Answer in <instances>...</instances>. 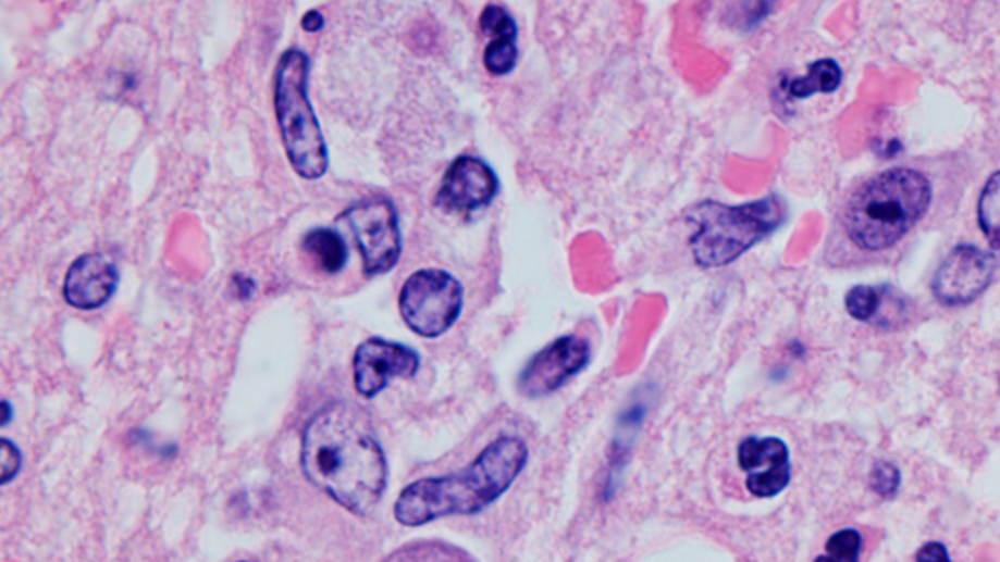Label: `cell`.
Wrapping results in <instances>:
<instances>
[{"mask_svg":"<svg viewBox=\"0 0 1000 562\" xmlns=\"http://www.w3.org/2000/svg\"><path fill=\"white\" fill-rule=\"evenodd\" d=\"M301 469L311 485L363 517L380 504L387 461L368 414L353 402H333L307 422Z\"/></svg>","mask_w":1000,"mask_h":562,"instance_id":"1","label":"cell"},{"mask_svg":"<svg viewBox=\"0 0 1000 562\" xmlns=\"http://www.w3.org/2000/svg\"><path fill=\"white\" fill-rule=\"evenodd\" d=\"M530 448L524 438L503 434L456 473L420 478L400 490L393 515L405 527H422L442 517H469L496 504L524 473Z\"/></svg>","mask_w":1000,"mask_h":562,"instance_id":"2","label":"cell"},{"mask_svg":"<svg viewBox=\"0 0 1000 562\" xmlns=\"http://www.w3.org/2000/svg\"><path fill=\"white\" fill-rule=\"evenodd\" d=\"M933 184L916 168L897 166L864 182L848 200L842 227L854 247L884 252L896 247L930 210Z\"/></svg>","mask_w":1000,"mask_h":562,"instance_id":"3","label":"cell"},{"mask_svg":"<svg viewBox=\"0 0 1000 562\" xmlns=\"http://www.w3.org/2000/svg\"><path fill=\"white\" fill-rule=\"evenodd\" d=\"M694 225L690 235V252L695 264L704 270L731 266L739 258L770 237L786 221V205L778 196L741 205L721 201H700L687 213Z\"/></svg>","mask_w":1000,"mask_h":562,"instance_id":"4","label":"cell"},{"mask_svg":"<svg viewBox=\"0 0 1000 562\" xmlns=\"http://www.w3.org/2000/svg\"><path fill=\"white\" fill-rule=\"evenodd\" d=\"M307 83L309 58L301 49H287L274 75L277 127L292 168L306 180H317L329 171V151L309 102Z\"/></svg>","mask_w":1000,"mask_h":562,"instance_id":"5","label":"cell"},{"mask_svg":"<svg viewBox=\"0 0 1000 562\" xmlns=\"http://www.w3.org/2000/svg\"><path fill=\"white\" fill-rule=\"evenodd\" d=\"M461 311L464 286L446 270H417L400 287V319L420 338L444 336L458 323Z\"/></svg>","mask_w":1000,"mask_h":562,"instance_id":"6","label":"cell"},{"mask_svg":"<svg viewBox=\"0 0 1000 562\" xmlns=\"http://www.w3.org/2000/svg\"><path fill=\"white\" fill-rule=\"evenodd\" d=\"M343 221L353 230L354 240L362 254L363 274L383 276L397 266L403 252L399 215L385 198L354 203L343 213Z\"/></svg>","mask_w":1000,"mask_h":562,"instance_id":"7","label":"cell"},{"mask_svg":"<svg viewBox=\"0 0 1000 562\" xmlns=\"http://www.w3.org/2000/svg\"><path fill=\"white\" fill-rule=\"evenodd\" d=\"M591 344L577 334H565L543 346L518 373L516 387L528 399H545L561 391L567 383L591 363Z\"/></svg>","mask_w":1000,"mask_h":562,"instance_id":"8","label":"cell"},{"mask_svg":"<svg viewBox=\"0 0 1000 562\" xmlns=\"http://www.w3.org/2000/svg\"><path fill=\"white\" fill-rule=\"evenodd\" d=\"M501 191L495 168L476 154H459L440 182L434 203L449 215H473L493 205Z\"/></svg>","mask_w":1000,"mask_h":562,"instance_id":"9","label":"cell"},{"mask_svg":"<svg viewBox=\"0 0 1000 562\" xmlns=\"http://www.w3.org/2000/svg\"><path fill=\"white\" fill-rule=\"evenodd\" d=\"M419 370L420 355L409 346L370 338L354 352V389L370 401L393 379H410Z\"/></svg>","mask_w":1000,"mask_h":562,"instance_id":"10","label":"cell"},{"mask_svg":"<svg viewBox=\"0 0 1000 562\" xmlns=\"http://www.w3.org/2000/svg\"><path fill=\"white\" fill-rule=\"evenodd\" d=\"M997 262L973 245L953 248L933 279V294L942 305L962 307L975 301L991 284Z\"/></svg>","mask_w":1000,"mask_h":562,"instance_id":"11","label":"cell"},{"mask_svg":"<svg viewBox=\"0 0 1000 562\" xmlns=\"http://www.w3.org/2000/svg\"><path fill=\"white\" fill-rule=\"evenodd\" d=\"M737 463L746 475L744 486L754 498L780 496L791 483L788 444L776 436H749L737 448Z\"/></svg>","mask_w":1000,"mask_h":562,"instance_id":"12","label":"cell"},{"mask_svg":"<svg viewBox=\"0 0 1000 562\" xmlns=\"http://www.w3.org/2000/svg\"><path fill=\"white\" fill-rule=\"evenodd\" d=\"M120 274L114 260L102 252H88L69 266L63 279V299L78 311L104 307L118 289Z\"/></svg>","mask_w":1000,"mask_h":562,"instance_id":"13","label":"cell"},{"mask_svg":"<svg viewBox=\"0 0 1000 562\" xmlns=\"http://www.w3.org/2000/svg\"><path fill=\"white\" fill-rule=\"evenodd\" d=\"M479 28L485 34L483 65L491 77H506L515 71L520 58L518 24L503 4H486L479 16Z\"/></svg>","mask_w":1000,"mask_h":562,"instance_id":"14","label":"cell"},{"mask_svg":"<svg viewBox=\"0 0 1000 562\" xmlns=\"http://www.w3.org/2000/svg\"><path fill=\"white\" fill-rule=\"evenodd\" d=\"M301 248L307 257H311L319 270L324 274H338L348 260V250L343 237L331 229L309 230L306 239L301 242Z\"/></svg>","mask_w":1000,"mask_h":562,"instance_id":"15","label":"cell"},{"mask_svg":"<svg viewBox=\"0 0 1000 562\" xmlns=\"http://www.w3.org/2000/svg\"><path fill=\"white\" fill-rule=\"evenodd\" d=\"M382 562H477V559L458 545L439 539H420L403 545Z\"/></svg>","mask_w":1000,"mask_h":562,"instance_id":"16","label":"cell"},{"mask_svg":"<svg viewBox=\"0 0 1000 562\" xmlns=\"http://www.w3.org/2000/svg\"><path fill=\"white\" fill-rule=\"evenodd\" d=\"M842 83V71L839 63L832 59H819L811 63L807 73L801 77L791 78L788 85V95L798 100H805L813 95H830Z\"/></svg>","mask_w":1000,"mask_h":562,"instance_id":"17","label":"cell"},{"mask_svg":"<svg viewBox=\"0 0 1000 562\" xmlns=\"http://www.w3.org/2000/svg\"><path fill=\"white\" fill-rule=\"evenodd\" d=\"M977 217L991 247L992 260L1000 266V171L995 172L983 186Z\"/></svg>","mask_w":1000,"mask_h":562,"instance_id":"18","label":"cell"},{"mask_svg":"<svg viewBox=\"0 0 1000 562\" xmlns=\"http://www.w3.org/2000/svg\"><path fill=\"white\" fill-rule=\"evenodd\" d=\"M864 537L856 529H839L825 544V553L813 562H860Z\"/></svg>","mask_w":1000,"mask_h":562,"instance_id":"19","label":"cell"},{"mask_svg":"<svg viewBox=\"0 0 1000 562\" xmlns=\"http://www.w3.org/2000/svg\"><path fill=\"white\" fill-rule=\"evenodd\" d=\"M884 287L856 286L852 287L847 294L844 305H847L848 315L856 319L860 323H872L879 315V309L884 303L881 296Z\"/></svg>","mask_w":1000,"mask_h":562,"instance_id":"20","label":"cell"},{"mask_svg":"<svg viewBox=\"0 0 1000 562\" xmlns=\"http://www.w3.org/2000/svg\"><path fill=\"white\" fill-rule=\"evenodd\" d=\"M869 486L881 498H896L901 488V471L889 461H877L869 473Z\"/></svg>","mask_w":1000,"mask_h":562,"instance_id":"21","label":"cell"},{"mask_svg":"<svg viewBox=\"0 0 1000 562\" xmlns=\"http://www.w3.org/2000/svg\"><path fill=\"white\" fill-rule=\"evenodd\" d=\"M2 446V485H9L12 478L18 475L20 465H22V458H20V451L10 439L2 438L0 441Z\"/></svg>","mask_w":1000,"mask_h":562,"instance_id":"22","label":"cell"},{"mask_svg":"<svg viewBox=\"0 0 1000 562\" xmlns=\"http://www.w3.org/2000/svg\"><path fill=\"white\" fill-rule=\"evenodd\" d=\"M915 562H952V559H950V551L946 545L930 541L918 549Z\"/></svg>","mask_w":1000,"mask_h":562,"instance_id":"23","label":"cell"},{"mask_svg":"<svg viewBox=\"0 0 1000 562\" xmlns=\"http://www.w3.org/2000/svg\"><path fill=\"white\" fill-rule=\"evenodd\" d=\"M323 14H321L319 10H309V12H306V16L301 18V28L306 29V32H309V34L319 32V29L323 28Z\"/></svg>","mask_w":1000,"mask_h":562,"instance_id":"24","label":"cell"},{"mask_svg":"<svg viewBox=\"0 0 1000 562\" xmlns=\"http://www.w3.org/2000/svg\"><path fill=\"white\" fill-rule=\"evenodd\" d=\"M2 409H4V419H2V424H9V420H10V404H9V401L2 402Z\"/></svg>","mask_w":1000,"mask_h":562,"instance_id":"25","label":"cell"},{"mask_svg":"<svg viewBox=\"0 0 1000 562\" xmlns=\"http://www.w3.org/2000/svg\"><path fill=\"white\" fill-rule=\"evenodd\" d=\"M238 562H248V561H238Z\"/></svg>","mask_w":1000,"mask_h":562,"instance_id":"26","label":"cell"}]
</instances>
